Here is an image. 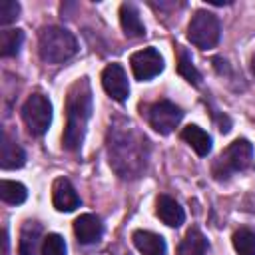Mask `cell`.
Instances as JSON below:
<instances>
[{
  "instance_id": "cell-1",
  "label": "cell",
  "mask_w": 255,
  "mask_h": 255,
  "mask_svg": "<svg viewBox=\"0 0 255 255\" xmlns=\"http://www.w3.org/2000/svg\"><path fill=\"white\" fill-rule=\"evenodd\" d=\"M149 159V145L143 133L128 122V120H114L108 129V161L110 167L122 179H135L139 177Z\"/></svg>"
},
{
  "instance_id": "cell-2",
  "label": "cell",
  "mask_w": 255,
  "mask_h": 255,
  "mask_svg": "<svg viewBox=\"0 0 255 255\" xmlns=\"http://www.w3.org/2000/svg\"><path fill=\"white\" fill-rule=\"evenodd\" d=\"M90 118H92V88L88 78H80L72 84L66 98V129L62 141L68 151H78L82 147Z\"/></svg>"
},
{
  "instance_id": "cell-3",
  "label": "cell",
  "mask_w": 255,
  "mask_h": 255,
  "mask_svg": "<svg viewBox=\"0 0 255 255\" xmlns=\"http://www.w3.org/2000/svg\"><path fill=\"white\" fill-rule=\"evenodd\" d=\"M38 52L46 64H62L72 56H76L78 42L70 30L60 26H48L40 34Z\"/></svg>"
},
{
  "instance_id": "cell-4",
  "label": "cell",
  "mask_w": 255,
  "mask_h": 255,
  "mask_svg": "<svg viewBox=\"0 0 255 255\" xmlns=\"http://www.w3.org/2000/svg\"><path fill=\"white\" fill-rule=\"evenodd\" d=\"M253 161V145L247 139H235L227 145V149L215 159L211 171L215 179H227L229 175L243 171Z\"/></svg>"
},
{
  "instance_id": "cell-5",
  "label": "cell",
  "mask_w": 255,
  "mask_h": 255,
  "mask_svg": "<svg viewBox=\"0 0 255 255\" xmlns=\"http://www.w3.org/2000/svg\"><path fill=\"white\" fill-rule=\"evenodd\" d=\"M219 20L207 10H197L187 26V40L199 50H209L219 42Z\"/></svg>"
},
{
  "instance_id": "cell-6",
  "label": "cell",
  "mask_w": 255,
  "mask_h": 255,
  "mask_svg": "<svg viewBox=\"0 0 255 255\" xmlns=\"http://www.w3.org/2000/svg\"><path fill=\"white\" fill-rule=\"evenodd\" d=\"M22 118L28 131L36 137L44 135L52 124V104L44 94H32L22 106Z\"/></svg>"
},
{
  "instance_id": "cell-7",
  "label": "cell",
  "mask_w": 255,
  "mask_h": 255,
  "mask_svg": "<svg viewBox=\"0 0 255 255\" xmlns=\"http://www.w3.org/2000/svg\"><path fill=\"white\" fill-rule=\"evenodd\" d=\"M183 118V112L179 106H175L173 102L169 100H161V102H155L151 108H149V124L151 128L161 133V135H167L175 129V126L181 122Z\"/></svg>"
},
{
  "instance_id": "cell-8",
  "label": "cell",
  "mask_w": 255,
  "mask_h": 255,
  "mask_svg": "<svg viewBox=\"0 0 255 255\" xmlns=\"http://www.w3.org/2000/svg\"><path fill=\"white\" fill-rule=\"evenodd\" d=\"M131 64V72L135 76V80L139 82H145V80H151L155 78L161 70H163V58L161 54L155 50V48H143L139 52H135L129 60Z\"/></svg>"
},
{
  "instance_id": "cell-9",
  "label": "cell",
  "mask_w": 255,
  "mask_h": 255,
  "mask_svg": "<svg viewBox=\"0 0 255 255\" xmlns=\"http://www.w3.org/2000/svg\"><path fill=\"white\" fill-rule=\"evenodd\" d=\"M102 86L110 98L116 102H126L129 96V84L126 70L120 64H108L102 72Z\"/></svg>"
},
{
  "instance_id": "cell-10",
  "label": "cell",
  "mask_w": 255,
  "mask_h": 255,
  "mask_svg": "<svg viewBox=\"0 0 255 255\" xmlns=\"http://www.w3.org/2000/svg\"><path fill=\"white\" fill-rule=\"evenodd\" d=\"M52 203H54V207L58 211H66V213L68 211H74L76 207H80V197H78L74 185L68 179L60 177V179L54 181V187H52Z\"/></svg>"
},
{
  "instance_id": "cell-11",
  "label": "cell",
  "mask_w": 255,
  "mask_h": 255,
  "mask_svg": "<svg viewBox=\"0 0 255 255\" xmlns=\"http://www.w3.org/2000/svg\"><path fill=\"white\" fill-rule=\"evenodd\" d=\"M102 231H104V225H102L100 217L94 213H84L74 221V233H76L78 241L84 245L100 241Z\"/></svg>"
},
{
  "instance_id": "cell-12",
  "label": "cell",
  "mask_w": 255,
  "mask_h": 255,
  "mask_svg": "<svg viewBox=\"0 0 255 255\" xmlns=\"http://www.w3.org/2000/svg\"><path fill=\"white\" fill-rule=\"evenodd\" d=\"M40 241H44L42 225L38 221H26L20 229L18 255H40Z\"/></svg>"
},
{
  "instance_id": "cell-13",
  "label": "cell",
  "mask_w": 255,
  "mask_h": 255,
  "mask_svg": "<svg viewBox=\"0 0 255 255\" xmlns=\"http://www.w3.org/2000/svg\"><path fill=\"white\" fill-rule=\"evenodd\" d=\"M26 163V153L24 149L10 139V135L4 131L2 133V143H0V167L2 169H18Z\"/></svg>"
},
{
  "instance_id": "cell-14",
  "label": "cell",
  "mask_w": 255,
  "mask_h": 255,
  "mask_svg": "<svg viewBox=\"0 0 255 255\" xmlns=\"http://www.w3.org/2000/svg\"><path fill=\"white\" fill-rule=\"evenodd\" d=\"M131 239H133V245L137 247V251L141 255H165V251H167L163 237L157 233L137 229V231H133Z\"/></svg>"
},
{
  "instance_id": "cell-15",
  "label": "cell",
  "mask_w": 255,
  "mask_h": 255,
  "mask_svg": "<svg viewBox=\"0 0 255 255\" xmlns=\"http://www.w3.org/2000/svg\"><path fill=\"white\" fill-rule=\"evenodd\" d=\"M120 26L128 38H139L145 34V26L139 18V12L129 2H124L120 6Z\"/></svg>"
},
{
  "instance_id": "cell-16",
  "label": "cell",
  "mask_w": 255,
  "mask_h": 255,
  "mask_svg": "<svg viewBox=\"0 0 255 255\" xmlns=\"http://www.w3.org/2000/svg\"><path fill=\"white\" fill-rule=\"evenodd\" d=\"M155 211H157V217L169 225V227H179L185 219V213H183V207L169 195H159L157 197V203H155Z\"/></svg>"
},
{
  "instance_id": "cell-17",
  "label": "cell",
  "mask_w": 255,
  "mask_h": 255,
  "mask_svg": "<svg viewBox=\"0 0 255 255\" xmlns=\"http://www.w3.org/2000/svg\"><path fill=\"white\" fill-rule=\"evenodd\" d=\"M181 139L185 141V143H189L191 145V149L199 155V157H205V155H209V151H211V137H209V133L205 131V129H201L199 126H185L183 129H181Z\"/></svg>"
},
{
  "instance_id": "cell-18",
  "label": "cell",
  "mask_w": 255,
  "mask_h": 255,
  "mask_svg": "<svg viewBox=\"0 0 255 255\" xmlns=\"http://www.w3.org/2000/svg\"><path fill=\"white\" fill-rule=\"evenodd\" d=\"M207 253V241L199 229H189L185 237L179 243L177 255H205Z\"/></svg>"
},
{
  "instance_id": "cell-19",
  "label": "cell",
  "mask_w": 255,
  "mask_h": 255,
  "mask_svg": "<svg viewBox=\"0 0 255 255\" xmlns=\"http://www.w3.org/2000/svg\"><path fill=\"white\" fill-rule=\"evenodd\" d=\"M26 197H28V191L20 181H10V179L0 181V199L4 203L20 205V203L26 201Z\"/></svg>"
},
{
  "instance_id": "cell-20",
  "label": "cell",
  "mask_w": 255,
  "mask_h": 255,
  "mask_svg": "<svg viewBox=\"0 0 255 255\" xmlns=\"http://www.w3.org/2000/svg\"><path fill=\"white\" fill-rule=\"evenodd\" d=\"M24 42V32L22 30H2L0 32V54L4 58H12L20 52Z\"/></svg>"
},
{
  "instance_id": "cell-21",
  "label": "cell",
  "mask_w": 255,
  "mask_h": 255,
  "mask_svg": "<svg viewBox=\"0 0 255 255\" xmlns=\"http://www.w3.org/2000/svg\"><path fill=\"white\" fill-rule=\"evenodd\" d=\"M177 72H179V76H183L189 84H193V86H199V84H201V74H199V72H197V68L193 66L191 56H189V52H187L185 48H179Z\"/></svg>"
},
{
  "instance_id": "cell-22",
  "label": "cell",
  "mask_w": 255,
  "mask_h": 255,
  "mask_svg": "<svg viewBox=\"0 0 255 255\" xmlns=\"http://www.w3.org/2000/svg\"><path fill=\"white\" fill-rule=\"evenodd\" d=\"M233 249L239 255H255V231L241 227L233 233Z\"/></svg>"
},
{
  "instance_id": "cell-23",
  "label": "cell",
  "mask_w": 255,
  "mask_h": 255,
  "mask_svg": "<svg viewBox=\"0 0 255 255\" xmlns=\"http://www.w3.org/2000/svg\"><path fill=\"white\" fill-rule=\"evenodd\" d=\"M42 255H66V241L58 233H48L42 241Z\"/></svg>"
},
{
  "instance_id": "cell-24",
  "label": "cell",
  "mask_w": 255,
  "mask_h": 255,
  "mask_svg": "<svg viewBox=\"0 0 255 255\" xmlns=\"http://www.w3.org/2000/svg\"><path fill=\"white\" fill-rule=\"evenodd\" d=\"M18 16H20V4L18 2H14V0L0 2V24L2 26L18 20Z\"/></svg>"
},
{
  "instance_id": "cell-25",
  "label": "cell",
  "mask_w": 255,
  "mask_h": 255,
  "mask_svg": "<svg viewBox=\"0 0 255 255\" xmlns=\"http://www.w3.org/2000/svg\"><path fill=\"white\" fill-rule=\"evenodd\" d=\"M251 74L255 76V54L251 56Z\"/></svg>"
}]
</instances>
